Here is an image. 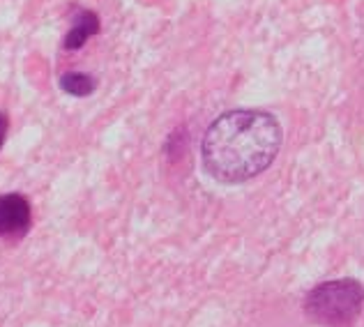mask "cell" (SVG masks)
Returning <instances> with one entry per match:
<instances>
[{
  "label": "cell",
  "instance_id": "obj_3",
  "mask_svg": "<svg viewBox=\"0 0 364 327\" xmlns=\"http://www.w3.org/2000/svg\"><path fill=\"white\" fill-rule=\"evenodd\" d=\"M33 226L31 200L21 194L0 196V237L21 240Z\"/></svg>",
  "mask_w": 364,
  "mask_h": 327
},
{
  "label": "cell",
  "instance_id": "obj_6",
  "mask_svg": "<svg viewBox=\"0 0 364 327\" xmlns=\"http://www.w3.org/2000/svg\"><path fill=\"white\" fill-rule=\"evenodd\" d=\"M7 129H9V118H7L5 111H0V150H3V146H5Z\"/></svg>",
  "mask_w": 364,
  "mask_h": 327
},
{
  "label": "cell",
  "instance_id": "obj_2",
  "mask_svg": "<svg viewBox=\"0 0 364 327\" xmlns=\"http://www.w3.org/2000/svg\"><path fill=\"white\" fill-rule=\"evenodd\" d=\"M306 318L323 327H353L364 309V286L353 277L330 279L304 297Z\"/></svg>",
  "mask_w": 364,
  "mask_h": 327
},
{
  "label": "cell",
  "instance_id": "obj_4",
  "mask_svg": "<svg viewBox=\"0 0 364 327\" xmlns=\"http://www.w3.org/2000/svg\"><path fill=\"white\" fill-rule=\"evenodd\" d=\"M97 33H100V16L95 12H90V9H81V12L74 16L72 31L65 37V49L67 51L81 49V46Z\"/></svg>",
  "mask_w": 364,
  "mask_h": 327
},
{
  "label": "cell",
  "instance_id": "obj_5",
  "mask_svg": "<svg viewBox=\"0 0 364 327\" xmlns=\"http://www.w3.org/2000/svg\"><path fill=\"white\" fill-rule=\"evenodd\" d=\"M60 88L67 95H72V97H88V95L95 92V88H97V81H95V76H90V74L67 72L60 76Z\"/></svg>",
  "mask_w": 364,
  "mask_h": 327
},
{
  "label": "cell",
  "instance_id": "obj_1",
  "mask_svg": "<svg viewBox=\"0 0 364 327\" xmlns=\"http://www.w3.org/2000/svg\"><path fill=\"white\" fill-rule=\"evenodd\" d=\"M284 143V129L272 113L233 109L205 129L200 159L208 176L222 185H242L272 166Z\"/></svg>",
  "mask_w": 364,
  "mask_h": 327
}]
</instances>
